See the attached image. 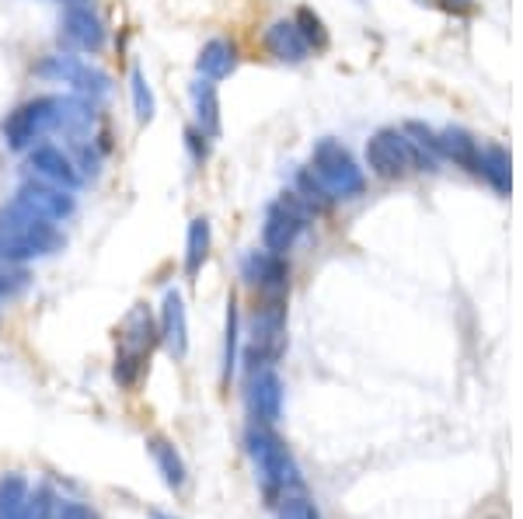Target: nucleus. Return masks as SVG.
Segmentation results:
<instances>
[{"mask_svg":"<svg viewBox=\"0 0 523 519\" xmlns=\"http://www.w3.org/2000/svg\"><path fill=\"white\" fill-rule=\"evenodd\" d=\"M245 443H248V453H252L255 471H259V481L269 499H283V495L297 492V488L304 485L290 450H286L283 439L272 432V425L252 422L245 432Z\"/></svg>","mask_w":523,"mask_h":519,"instance_id":"nucleus-1","label":"nucleus"},{"mask_svg":"<svg viewBox=\"0 0 523 519\" xmlns=\"http://www.w3.org/2000/svg\"><path fill=\"white\" fill-rule=\"evenodd\" d=\"M119 356H116V380L123 387H136L150 363V352L161 342L157 335V321L150 314L147 304H136L130 314H126L123 328H119Z\"/></svg>","mask_w":523,"mask_h":519,"instance_id":"nucleus-2","label":"nucleus"},{"mask_svg":"<svg viewBox=\"0 0 523 519\" xmlns=\"http://www.w3.org/2000/svg\"><path fill=\"white\" fill-rule=\"evenodd\" d=\"M311 171L318 175V182L332 192L335 203L363 196V189H367V175H363V168L356 164V157L349 154L339 140H332V136L314 143Z\"/></svg>","mask_w":523,"mask_h":519,"instance_id":"nucleus-3","label":"nucleus"},{"mask_svg":"<svg viewBox=\"0 0 523 519\" xmlns=\"http://www.w3.org/2000/svg\"><path fill=\"white\" fill-rule=\"evenodd\" d=\"M314 213L307 209L304 199L293 189H286L276 203L265 206V223H262V248L272 255H283L297 244V237L311 227Z\"/></svg>","mask_w":523,"mask_h":519,"instance_id":"nucleus-4","label":"nucleus"},{"mask_svg":"<svg viewBox=\"0 0 523 519\" xmlns=\"http://www.w3.org/2000/svg\"><path fill=\"white\" fill-rule=\"evenodd\" d=\"M56 108H60V95H39L32 102L18 105L4 122H0V133H4L7 150H32L35 140H42L46 133H53L56 126Z\"/></svg>","mask_w":523,"mask_h":519,"instance_id":"nucleus-5","label":"nucleus"},{"mask_svg":"<svg viewBox=\"0 0 523 519\" xmlns=\"http://www.w3.org/2000/svg\"><path fill=\"white\" fill-rule=\"evenodd\" d=\"M35 74L46 77V81H56V84H70L74 95L91 98V102H102V98L112 95L109 74L98 70V67H91L88 60H81V56H74V53L49 56V60H42L39 67H35Z\"/></svg>","mask_w":523,"mask_h":519,"instance_id":"nucleus-6","label":"nucleus"},{"mask_svg":"<svg viewBox=\"0 0 523 519\" xmlns=\"http://www.w3.org/2000/svg\"><path fill=\"white\" fill-rule=\"evenodd\" d=\"M0 230H7L14 241L25 244L35 258L56 255V251H63V244H67L53 220H42V216L28 213V209L14 206V203H7L0 209Z\"/></svg>","mask_w":523,"mask_h":519,"instance_id":"nucleus-7","label":"nucleus"},{"mask_svg":"<svg viewBox=\"0 0 523 519\" xmlns=\"http://www.w3.org/2000/svg\"><path fill=\"white\" fill-rule=\"evenodd\" d=\"M367 168L370 175L384 178V182H398L408 178L415 168V150L401 129H377L367 140Z\"/></svg>","mask_w":523,"mask_h":519,"instance_id":"nucleus-8","label":"nucleus"},{"mask_svg":"<svg viewBox=\"0 0 523 519\" xmlns=\"http://www.w3.org/2000/svg\"><path fill=\"white\" fill-rule=\"evenodd\" d=\"M11 203L28 209V213H35V216H42V220H53V223H63L77 213L74 192L42 182V178H28V182H21Z\"/></svg>","mask_w":523,"mask_h":519,"instance_id":"nucleus-9","label":"nucleus"},{"mask_svg":"<svg viewBox=\"0 0 523 519\" xmlns=\"http://www.w3.org/2000/svg\"><path fill=\"white\" fill-rule=\"evenodd\" d=\"M60 42H67L77 53L98 56L109 42V28H105V21L98 18L91 4H67L60 18Z\"/></svg>","mask_w":523,"mask_h":519,"instance_id":"nucleus-10","label":"nucleus"},{"mask_svg":"<svg viewBox=\"0 0 523 519\" xmlns=\"http://www.w3.org/2000/svg\"><path fill=\"white\" fill-rule=\"evenodd\" d=\"M28 168L35 171V178H42V182L49 185H60V189L67 192L81 189L84 182L77 164L70 161V154L56 147V143H35V147L28 150Z\"/></svg>","mask_w":523,"mask_h":519,"instance_id":"nucleus-11","label":"nucleus"},{"mask_svg":"<svg viewBox=\"0 0 523 519\" xmlns=\"http://www.w3.org/2000/svg\"><path fill=\"white\" fill-rule=\"evenodd\" d=\"M241 279L259 293H286V286H290V265H286L283 255H272L265 248L248 251L241 258Z\"/></svg>","mask_w":523,"mask_h":519,"instance_id":"nucleus-12","label":"nucleus"},{"mask_svg":"<svg viewBox=\"0 0 523 519\" xmlns=\"http://www.w3.org/2000/svg\"><path fill=\"white\" fill-rule=\"evenodd\" d=\"M248 408H252L255 422L276 425L283 415V384H279L276 366L259 373H248Z\"/></svg>","mask_w":523,"mask_h":519,"instance_id":"nucleus-13","label":"nucleus"},{"mask_svg":"<svg viewBox=\"0 0 523 519\" xmlns=\"http://www.w3.org/2000/svg\"><path fill=\"white\" fill-rule=\"evenodd\" d=\"M157 335H161L164 349L175 359H185L189 352V314H185V300L178 290H168L161 300V317H157Z\"/></svg>","mask_w":523,"mask_h":519,"instance_id":"nucleus-14","label":"nucleus"},{"mask_svg":"<svg viewBox=\"0 0 523 519\" xmlns=\"http://www.w3.org/2000/svg\"><path fill=\"white\" fill-rule=\"evenodd\" d=\"M95 119H98V112H95V102H91V98H81V95L60 98L53 133H60L67 143L91 140V136H95Z\"/></svg>","mask_w":523,"mask_h":519,"instance_id":"nucleus-15","label":"nucleus"},{"mask_svg":"<svg viewBox=\"0 0 523 519\" xmlns=\"http://www.w3.org/2000/svg\"><path fill=\"white\" fill-rule=\"evenodd\" d=\"M265 49H269L272 60L279 63H304L307 56H311V49H307V42L300 39L297 25H293V18H279L272 21L269 28H265Z\"/></svg>","mask_w":523,"mask_h":519,"instance_id":"nucleus-16","label":"nucleus"},{"mask_svg":"<svg viewBox=\"0 0 523 519\" xmlns=\"http://www.w3.org/2000/svg\"><path fill=\"white\" fill-rule=\"evenodd\" d=\"M471 171H475L478 178H485L499 196H510L513 175H510V154H506V147H499V143H485V147H478L475 168Z\"/></svg>","mask_w":523,"mask_h":519,"instance_id":"nucleus-17","label":"nucleus"},{"mask_svg":"<svg viewBox=\"0 0 523 519\" xmlns=\"http://www.w3.org/2000/svg\"><path fill=\"white\" fill-rule=\"evenodd\" d=\"M196 70L206 81H224L238 70V46L227 39H210L196 56Z\"/></svg>","mask_w":523,"mask_h":519,"instance_id":"nucleus-18","label":"nucleus"},{"mask_svg":"<svg viewBox=\"0 0 523 519\" xmlns=\"http://www.w3.org/2000/svg\"><path fill=\"white\" fill-rule=\"evenodd\" d=\"M189 95H192V112H196V126L203 129L210 140H217L220 136V91H217V81L199 77V81L189 88Z\"/></svg>","mask_w":523,"mask_h":519,"instance_id":"nucleus-19","label":"nucleus"},{"mask_svg":"<svg viewBox=\"0 0 523 519\" xmlns=\"http://www.w3.org/2000/svg\"><path fill=\"white\" fill-rule=\"evenodd\" d=\"M147 453L154 457L157 471H161V478L168 481L171 488H185V481H189V467H185L182 453L175 450V443H168L164 436H150Z\"/></svg>","mask_w":523,"mask_h":519,"instance_id":"nucleus-20","label":"nucleus"},{"mask_svg":"<svg viewBox=\"0 0 523 519\" xmlns=\"http://www.w3.org/2000/svg\"><path fill=\"white\" fill-rule=\"evenodd\" d=\"M210 248H213V227L206 216H196L189 223V234H185V276L196 279L203 272L206 258H210Z\"/></svg>","mask_w":523,"mask_h":519,"instance_id":"nucleus-21","label":"nucleus"},{"mask_svg":"<svg viewBox=\"0 0 523 519\" xmlns=\"http://www.w3.org/2000/svg\"><path fill=\"white\" fill-rule=\"evenodd\" d=\"M436 143H440L443 161H454V164H461V168H468V171L475 168V157H478V147H482V143H478L468 129H461V126L443 129V133H436Z\"/></svg>","mask_w":523,"mask_h":519,"instance_id":"nucleus-22","label":"nucleus"},{"mask_svg":"<svg viewBox=\"0 0 523 519\" xmlns=\"http://www.w3.org/2000/svg\"><path fill=\"white\" fill-rule=\"evenodd\" d=\"M401 133L408 136V143H412V150H415V168H419V171H436V164H440L443 157H440V143H436L433 129L422 126V122H405V126H401Z\"/></svg>","mask_w":523,"mask_h":519,"instance_id":"nucleus-23","label":"nucleus"},{"mask_svg":"<svg viewBox=\"0 0 523 519\" xmlns=\"http://www.w3.org/2000/svg\"><path fill=\"white\" fill-rule=\"evenodd\" d=\"M293 25H297L300 39L307 42V49H311V53H325L328 42H332L325 21H321V14L311 11V7H297V14H293Z\"/></svg>","mask_w":523,"mask_h":519,"instance_id":"nucleus-24","label":"nucleus"},{"mask_svg":"<svg viewBox=\"0 0 523 519\" xmlns=\"http://www.w3.org/2000/svg\"><path fill=\"white\" fill-rule=\"evenodd\" d=\"M28 488L32 485H28L21 474H7V478H0V519H21Z\"/></svg>","mask_w":523,"mask_h":519,"instance_id":"nucleus-25","label":"nucleus"},{"mask_svg":"<svg viewBox=\"0 0 523 519\" xmlns=\"http://www.w3.org/2000/svg\"><path fill=\"white\" fill-rule=\"evenodd\" d=\"M224 384L231 380L234 366H238V352H241V314H238V300L227 304V331H224Z\"/></svg>","mask_w":523,"mask_h":519,"instance_id":"nucleus-26","label":"nucleus"},{"mask_svg":"<svg viewBox=\"0 0 523 519\" xmlns=\"http://www.w3.org/2000/svg\"><path fill=\"white\" fill-rule=\"evenodd\" d=\"M56 509H60V499L49 485H35L28 488L25 509H21V519H56Z\"/></svg>","mask_w":523,"mask_h":519,"instance_id":"nucleus-27","label":"nucleus"},{"mask_svg":"<svg viewBox=\"0 0 523 519\" xmlns=\"http://www.w3.org/2000/svg\"><path fill=\"white\" fill-rule=\"evenodd\" d=\"M130 95H133V112H136V122H150L157 112V102H154V91H150L147 77H143L140 67H133L130 74Z\"/></svg>","mask_w":523,"mask_h":519,"instance_id":"nucleus-28","label":"nucleus"},{"mask_svg":"<svg viewBox=\"0 0 523 519\" xmlns=\"http://www.w3.org/2000/svg\"><path fill=\"white\" fill-rule=\"evenodd\" d=\"M28 290L25 265H0V300H14Z\"/></svg>","mask_w":523,"mask_h":519,"instance_id":"nucleus-29","label":"nucleus"},{"mask_svg":"<svg viewBox=\"0 0 523 519\" xmlns=\"http://www.w3.org/2000/svg\"><path fill=\"white\" fill-rule=\"evenodd\" d=\"M182 140H185V150H189V157H192V164H199L203 168L206 161H210V150H213V140L210 136L203 133V129L192 122V126H185V133H182Z\"/></svg>","mask_w":523,"mask_h":519,"instance_id":"nucleus-30","label":"nucleus"},{"mask_svg":"<svg viewBox=\"0 0 523 519\" xmlns=\"http://www.w3.org/2000/svg\"><path fill=\"white\" fill-rule=\"evenodd\" d=\"M279 519H321L314 502H307L304 495H283L279 499Z\"/></svg>","mask_w":523,"mask_h":519,"instance_id":"nucleus-31","label":"nucleus"},{"mask_svg":"<svg viewBox=\"0 0 523 519\" xmlns=\"http://www.w3.org/2000/svg\"><path fill=\"white\" fill-rule=\"evenodd\" d=\"M60 4L63 7H67V4H91V0H60Z\"/></svg>","mask_w":523,"mask_h":519,"instance_id":"nucleus-32","label":"nucleus"},{"mask_svg":"<svg viewBox=\"0 0 523 519\" xmlns=\"http://www.w3.org/2000/svg\"><path fill=\"white\" fill-rule=\"evenodd\" d=\"M150 519H171V516H164V513H150Z\"/></svg>","mask_w":523,"mask_h":519,"instance_id":"nucleus-33","label":"nucleus"}]
</instances>
